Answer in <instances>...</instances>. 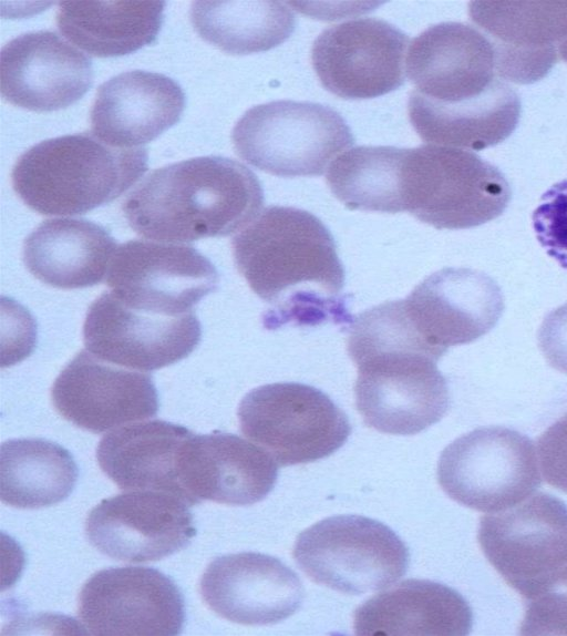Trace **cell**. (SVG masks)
Instances as JSON below:
<instances>
[{
    "instance_id": "1",
    "label": "cell",
    "mask_w": 567,
    "mask_h": 636,
    "mask_svg": "<svg viewBox=\"0 0 567 636\" xmlns=\"http://www.w3.org/2000/svg\"><path fill=\"white\" fill-rule=\"evenodd\" d=\"M406 73L409 119L430 144L483 150L518 124V94L499 76L491 40L472 25L443 22L415 37Z\"/></svg>"
},
{
    "instance_id": "2",
    "label": "cell",
    "mask_w": 567,
    "mask_h": 636,
    "mask_svg": "<svg viewBox=\"0 0 567 636\" xmlns=\"http://www.w3.org/2000/svg\"><path fill=\"white\" fill-rule=\"evenodd\" d=\"M231 246L238 271L269 305L265 328L351 325L336 243L311 213L269 206L233 238Z\"/></svg>"
},
{
    "instance_id": "3",
    "label": "cell",
    "mask_w": 567,
    "mask_h": 636,
    "mask_svg": "<svg viewBox=\"0 0 567 636\" xmlns=\"http://www.w3.org/2000/svg\"><path fill=\"white\" fill-rule=\"evenodd\" d=\"M348 355L357 366L355 407L363 422L389 434H416L450 406L439 358L398 316L365 311L350 325Z\"/></svg>"
},
{
    "instance_id": "4",
    "label": "cell",
    "mask_w": 567,
    "mask_h": 636,
    "mask_svg": "<svg viewBox=\"0 0 567 636\" xmlns=\"http://www.w3.org/2000/svg\"><path fill=\"white\" fill-rule=\"evenodd\" d=\"M264 205L261 184L244 164L220 156L184 160L152 171L122 211L138 235L164 243L228 236Z\"/></svg>"
},
{
    "instance_id": "5",
    "label": "cell",
    "mask_w": 567,
    "mask_h": 636,
    "mask_svg": "<svg viewBox=\"0 0 567 636\" xmlns=\"http://www.w3.org/2000/svg\"><path fill=\"white\" fill-rule=\"evenodd\" d=\"M144 147L120 148L90 132L42 141L13 165L14 192L42 215H80L111 203L147 170Z\"/></svg>"
},
{
    "instance_id": "6",
    "label": "cell",
    "mask_w": 567,
    "mask_h": 636,
    "mask_svg": "<svg viewBox=\"0 0 567 636\" xmlns=\"http://www.w3.org/2000/svg\"><path fill=\"white\" fill-rule=\"evenodd\" d=\"M400 176L403 211L439 229L485 224L502 215L512 197L496 166L457 147L404 148Z\"/></svg>"
},
{
    "instance_id": "7",
    "label": "cell",
    "mask_w": 567,
    "mask_h": 636,
    "mask_svg": "<svg viewBox=\"0 0 567 636\" xmlns=\"http://www.w3.org/2000/svg\"><path fill=\"white\" fill-rule=\"evenodd\" d=\"M231 141L241 160L285 177L321 175L334 156L354 143L336 110L291 100L246 111L233 129Z\"/></svg>"
},
{
    "instance_id": "8",
    "label": "cell",
    "mask_w": 567,
    "mask_h": 636,
    "mask_svg": "<svg viewBox=\"0 0 567 636\" xmlns=\"http://www.w3.org/2000/svg\"><path fill=\"white\" fill-rule=\"evenodd\" d=\"M292 556L312 582L352 595L390 587L406 573L410 557L394 531L362 515L311 525L298 535Z\"/></svg>"
},
{
    "instance_id": "9",
    "label": "cell",
    "mask_w": 567,
    "mask_h": 636,
    "mask_svg": "<svg viewBox=\"0 0 567 636\" xmlns=\"http://www.w3.org/2000/svg\"><path fill=\"white\" fill-rule=\"evenodd\" d=\"M237 416L243 434L281 466L327 458L351 432L347 414L326 393L299 382L252 389Z\"/></svg>"
},
{
    "instance_id": "10",
    "label": "cell",
    "mask_w": 567,
    "mask_h": 636,
    "mask_svg": "<svg viewBox=\"0 0 567 636\" xmlns=\"http://www.w3.org/2000/svg\"><path fill=\"white\" fill-rule=\"evenodd\" d=\"M437 481L454 501L481 512L508 509L540 484L532 441L504 427H482L449 444Z\"/></svg>"
},
{
    "instance_id": "11",
    "label": "cell",
    "mask_w": 567,
    "mask_h": 636,
    "mask_svg": "<svg viewBox=\"0 0 567 636\" xmlns=\"http://www.w3.org/2000/svg\"><path fill=\"white\" fill-rule=\"evenodd\" d=\"M480 546L503 579L525 599L567 563V506L546 493L481 517Z\"/></svg>"
},
{
    "instance_id": "12",
    "label": "cell",
    "mask_w": 567,
    "mask_h": 636,
    "mask_svg": "<svg viewBox=\"0 0 567 636\" xmlns=\"http://www.w3.org/2000/svg\"><path fill=\"white\" fill-rule=\"evenodd\" d=\"M218 280L215 266L193 246L143 239L115 249L106 278L123 304L163 316L192 312Z\"/></svg>"
},
{
    "instance_id": "13",
    "label": "cell",
    "mask_w": 567,
    "mask_h": 636,
    "mask_svg": "<svg viewBox=\"0 0 567 636\" xmlns=\"http://www.w3.org/2000/svg\"><path fill=\"white\" fill-rule=\"evenodd\" d=\"M78 616L97 636H174L185 620L184 598L164 573L142 566L104 568L82 586Z\"/></svg>"
},
{
    "instance_id": "14",
    "label": "cell",
    "mask_w": 567,
    "mask_h": 636,
    "mask_svg": "<svg viewBox=\"0 0 567 636\" xmlns=\"http://www.w3.org/2000/svg\"><path fill=\"white\" fill-rule=\"evenodd\" d=\"M409 37L389 22L360 18L326 29L311 62L326 90L347 100L372 99L404 82Z\"/></svg>"
},
{
    "instance_id": "15",
    "label": "cell",
    "mask_w": 567,
    "mask_h": 636,
    "mask_svg": "<svg viewBox=\"0 0 567 636\" xmlns=\"http://www.w3.org/2000/svg\"><path fill=\"white\" fill-rule=\"evenodd\" d=\"M188 505L164 491H126L90 511L85 535L92 546L113 560L159 561L186 547L195 536Z\"/></svg>"
},
{
    "instance_id": "16",
    "label": "cell",
    "mask_w": 567,
    "mask_h": 636,
    "mask_svg": "<svg viewBox=\"0 0 567 636\" xmlns=\"http://www.w3.org/2000/svg\"><path fill=\"white\" fill-rule=\"evenodd\" d=\"M194 311L163 316L136 310L103 293L86 312L83 340L87 351L110 363L153 371L186 358L199 343Z\"/></svg>"
},
{
    "instance_id": "17",
    "label": "cell",
    "mask_w": 567,
    "mask_h": 636,
    "mask_svg": "<svg viewBox=\"0 0 567 636\" xmlns=\"http://www.w3.org/2000/svg\"><path fill=\"white\" fill-rule=\"evenodd\" d=\"M58 413L74 425L102 433L154 417L157 391L151 376L78 352L51 388Z\"/></svg>"
},
{
    "instance_id": "18",
    "label": "cell",
    "mask_w": 567,
    "mask_h": 636,
    "mask_svg": "<svg viewBox=\"0 0 567 636\" xmlns=\"http://www.w3.org/2000/svg\"><path fill=\"white\" fill-rule=\"evenodd\" d=\"M92 83L91 60L55 32H28L1 50V94L16 106L34 112L62 110L78 102Z\"/></svg>"
},
{
    "instance_id": "19",
    "label": "cell",
    "mask_w": 567,
    "mask_h": 636,
    "mask_svg": "<svg viewBox=\"0 0 567 636\" xmlns=\"http://www.w3.org/2000/svg\"><path fill=\"white\" fill-rule=\"evenodd\" d=\"M204 603L218 616L241 625H269L295 614L303 599L297 574L278 558L256 553L212 561L199 581Z\"/></svg>"
},
{
    "instance_id": "20",
    "label": "cell",
    "mask_w": 567,
    "mask_h": 636,
    "mask_svg": "<svg viewBox=\"0 0 567 636\" xmlns=\"http://www.w3.org/2000/svg\"><path fill=\"white\" fill-rule=\"evenodd\" d=\"M411 320L441 356L451 346L472 342L498 321L504 298L496 281L471 268H443L404 299Z\"/></svg>"
},
{
    "instance_id": "21",
    "label": "cell",
    "mask_w": 567,
    "mask_h": 636,
    "mask_svg": "<svg viewBox=\"0 0 567 636\" xmlns=\"http://www.w3.org/2000/svg\"><path fill=\"white\" fill-rule=\"evenodd\" d=\"M468 12L491 40L505 81L542 79L567 40V1H473Z\"/></svg>"
},
{
    "instance_id": "22",
    "label": "cell",
    "mask_w": 567,
    "mask_h": 636,
    "mask_svg": "<svg viewBox=\"0 0 567 636\" xmlns=\"http://www.w3.org/2000/svg\"><path fill=\"white\" fill-rule=\"evenodd\" d=\"M272 457L259 445L227 432L193 434L178 459V479L190 505L208 500L251 505L277 481Z\"/></svg>"
},
{
    "instance_id": "23",
    "label": "cell",
    "mask_w": 567,
    "mask_h": 636,
    "mask_svg": "<svg viewBox=\"0 0 567 636\" xmlns=\"http://www.w3.org/2000/svg\"><path fill=\"white\" fill-rule=\"evenodd\" d=\"M185 94L173 79L134 70L102 83L91 109L93 134L120 148H138L176 124Z\"/></svg>"
},
{
    "instance_id": "24",
    "label": "cell",
    "mask_w": 567,
    "mask_h": 636,
    "mask_svg": "<svg viewBox=\"0 0 567 636\" xmlns=\"http://www.w3.org/2000/svg\"><path fill=\"white\" fill-rule=\"evenodd\" d=\"M470 605L441 583L410 578L365 601L353 613L361 636H462L472 628Z\"/></svg>"
},
{
    "instance_id": "25",
    "label": "cell",
    "mask_w": 567,
    "mask_h": 636,
    "mask_svg": "<svg viewBox=\"0 0 567 636\" xmlns=\"http://www.w3.org/2000/svg\"><path fill=\"white\" fill-rule=\"evenodd\" d=\"M193 434L185 427L163 420L118 427L101 439L96 460L121 490L164 491L189 504L178 479V459Z\"/></svg>"
},
{
    "instance_id": "26",
    "label": "cell",
    "mask_w": 567,
    "mask_h": 636,
    "mask_svg": "<svg viewBox=\"0 0 567 636\" xmlns=\"http://www.w3.org/2000/svg\"><path fill=\"white\" fill-rule=\"evenodd\" d=\"M116 243L99 224L82 218L42 222L23 243V263L40 281L60 289L85 288L107 274Z\"/></svg>"
},
{
    "instance_id": "27",
    "label": "cell",
    "mask_w": 567,
    "mask_h": 636,
    "mask_svg": "<svg viewBox=\"0 0 567 636\" xmlns=\"http://www.w3.org/2000/svg\"><path fill=\"white\" fill-rule=\"evenodd\" d=\"M164 7V1H60L56 24L92 57H121L157 39Z\"/></svg>"
},
{
    "instance_id": "28",
    "label": "cell",
    "mask_w": 567,
    "mask_h": 636,
    "mask_svg": "<svg viewBox=\"0 0 567 636\" xmlns=\"http://www.w3.org/2000/svg\"><path fill=\"white\" fill-rule=\"evenodd\" d=\"M78 466L63 447L39 438L12 439L0 449V500L18 509H40L66 499Z\"/></svg>"
},
{
    "instance_id": "29",
    "label": "cell",
    "mask_w": 567,
    "mask_h": 636,
    "mask_svg": "<svg viewBox=\"0 0 567 636\" xmlns=\"http://www.w3.org/2000/svg\"><path fill=\"white\" fill-rule=\"evenodd\" d=\"M189 18L202 39L236 55L278 47L296 23L284 1H195Z\"/></svg>"
},
{
    "instance_id": "30",
    "label": "cell",
    "mask_w": 567,
    "mask_h": 636,
    "mask_svg": "<svg viewBox=\"0 0 567 636\" xmlns=\"http://www.w3.org/2000/svg\"><path fill=\"white\" fill-rule=\"evenodd\" d=\"M404 148L358 146L339 155L329 166L327 184L349 209L403 212L401 162Z\"/></svg>"
},
{
    "instance_id": "31",
    "label": "cell",
    "mask_w": 567,
    "mask_h": 636,
    "mask_svg": "<svg viewBox=\"0 0 567 636\" xmlns=\"http://www.w3.org/2000/svg\"><path fill=\"white\" fill-rule=\"evenodd\" d=\"M520 634L567 635V563L526 599Z\"/></svg>"
},
{
    "instance_id": "32",
    "label": "cell",
    "mask_w": 567,
    "mask_h": 636,
    "mask_svg": "<svg viewBox=\"0 0 567 636\" xmlns=\"http://www.w3.org/2000/svg\"><path fill=\"white\" fill-rule=\"evenodd\" d=\"M532 219L542 247L567 270V178L543 194Z\"/></svg>"
},
{
    "instance_id": "33",
    "label": "cell",
    "mask_w": 567,
    "mask_h": 636,
    "mask_svg": "<svg viewBox=\"0 0 567 636\" xmlns=\"http://www.w3.org/2000/svg\"><path fill=\"white\" fill-rule=\"evenodd\" d=\"M537 452L546 482L567 493V413L538 438Z\"/></svg>"
},
{
    "instance_id": "34",
    "label": "cell",
    "mask_w": 567,
    "mask_h": 636,
    "mask_svg": "<svg viewBox=\"0 0 567 636\" xmlns=\"http://www.w3.org/2000/svg\"><path fill=\"white\" fill-rule=\"evenodd\" d=\"M537 341L546 361L554 369L567 373V302L545 316Z\"/></svg>"
},
{
    "instance_id": "35",
    "label": "cell",
    "mask_w": 567,
    "mask_h": 636,
    "mask_svg": "<svg viewBox=\"0 0 567 636\" xmlns=\"http://www.w3.org/2000/svg\"><path fill=\"white\" fill-rule=\"evenodd\" d=\"M558 53L567 62V40L559 45Z\"/></svg>"
}]
</instances>
